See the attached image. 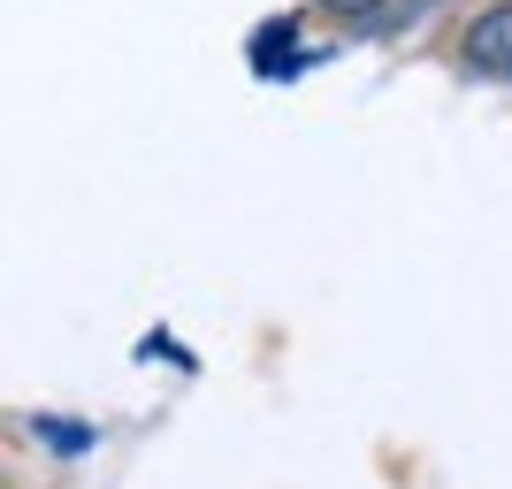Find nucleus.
Masks as SVG:
<instances>
[{"label": "nucleus", "mask_w": 512, "mask_h": 489, "mask_svg": "<svg viewBox=\"0 0 512 489\" xmlns=\"http://www.w3.org/2000/svg\"><path fill=\"white\" fill-rule=\"evenodd\" d=\"M459 54H467L474 77H505L512 85V0H497V8H482V16L467 23Z\"/></svg>", "instance_id": "f257e3e1"}, {"label": "nucleus", "mask_w": 512, "mask_h": 489, "mask_svg": "<svg viewBox=\"0 0 512 489\" xmlns=\"http://www.w3.org/2000/svg\"><path fill=\"white\" fill-rule=\"evenodd\" d=\"M291 39H299V23H291V16H276V23H260V31H253V69H260V77H276V54H291Z\"/></svg>", "instance_id": "f03ea898"}, {"label": "nucleus", "mask_w": 512, "mask_h": 489, "mask_svg": "<svg viewBox=\"0 0 512 489\" xmlns=\"http://www.w3.org/2000/svg\"><path fill=\"white\" fill-rule=\"evenodd\" d=\"M31 428H39V436H46L54 451H85V444H92V428H77V421H54V413H46V421H31Z\"/></svg>", "instance_id": "7ed1b4c3"}, {"label": "nucleus", "mask_w": 512, "mask_h": 489, "mask_svg": "<svg viewBox=\"0 0 512 489\" xmlns=\"http://www.w3.org/2000/svg\"><path fill=\"white\" fill-rule=\"evenodd\" d=\"M321 8H337V16H367V8H383V0H321Z\"/></svg>", "instance_id": "20e7f679"}]
</instances>
